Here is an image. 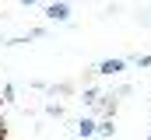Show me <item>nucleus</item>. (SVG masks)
<instances>
[{"label": "nucleus", "instance_id": "obj_1", "mask_svg": "<svg viewBox=\"0 0 151 140\" xmlns=\"http://www.w3.org/2000/svg\"><path fill=\"white\" fill-rule=\"evenodd\" d=\"M42 14H46V21L70 25V0H53V4H46V7H42ZM70 28H74V25H70Z\"/></svg>", "mask_w": 151, "mask_h": 140}, {"label": "nucleus", "instance_id": "obj_2", "mask_svg": "<svg viewBox=\"0 0 151 140\" xmlns=\"http://www.w3.org/2000/svg\"><path fill=\"white\" fill-rule=\"evenodd\" d=\"M127 67H130V56H116V60H99L95 63L99 77H116V74H123Z\"/></svg>", "mask_w": 151, "mask_h": 140}, {"label": "nucleus", "instance_id": "obj_3", "mask_svg": "<svg viewBox=\"0 0 151 140\" xmlns=\"http://www.w3.org/2000/svg\"><path fill=\"white\" fill-rule=\"evenodd\" d=\"M95 112L106 119V116H116V91H109V95H102L99 102H95Z\"/></svg>", "mask_w": 151, "mask_h": 140}, {"label": "nucleus", "instance_id": "obj_4", "mask_svg": "<svg viewBox=\"0 0 151 140\" xmlns=\"http://www.w3.org/2000/svg\"><path fill=\"white\" fill-rule=\"evenodd\" d=\"M74 133H77V137H81V140H88V137H95V133H99V123H95L91 116H84V119H77Z\"/></svg>", "mask_w": 151, "mask_h": 140}, {"label": "nucleus", "instance_id": "obj_5", "mask_svg": "<svg viewBox=\"0 0 151 140\" xmlns=\"http://www.w3.org/2000/svg\"><path fill=\"white\" fill-rule=\"evenodd\" d=\"M102 98V91L95 88V84H84V91H81V102L88 105V109H95V102Z\"/></svg>", "mask_w": 151, "mask_h": 140}, {"label": "nucleus", "instance_id": "obj_6", "mask_svg": "<svg viewBox=\"0 0 151 140\" xmlns=\"http://www.w3.org/2000/svg\"><path fill=\"white\" fill-rule=\"evenodd\" d=\"M77 84H70V81H63V84H49V95H74Z\"/></svg>", "mask_w": 151, "mask_h": 140}, {"label": "nucleus", "instance_id": "obj_7", "mask_svg": "<svg viewBox=\"0 0 151 140\" xmlns=\"http://www.w3.org/2000/svg\"><path fill=\"white\" fill-rule=\"evenodd\" d=\"M116 133V126H113V116H106L102 123H99V137H113Z\"/></svg>", "mask_w": 151, "mask_h": 140}, {"label": "nucleus", "instance_id": "obj_8", "mask_svg": "<svg viewBox=\"0 0 151 140\" xmlns=\"http://www.w3.org/2000/svg\"><path fill=\"white\" fill-rule=\"evenodd\" d=\"M46 116H53V119H63V105L49 102V105H46Z\"/></svg>", "mask_w": 151, "mask_h": 140}, {"label": "nucleus", "instance_id": "obj_9", "mask_svg": "<svg viewBox=\"0 0 151 140\" xmlns=\"http://www.w3.org/2000/svg\"><path fill=\"white\" fill-rule=\"evenodd\" d=\"M14 95H18V91H14V84H4V102H18Z\"/></svg>", "mask_w": 151, "mask_h": 140}, {"label": "nucleus", "instance_id": "obj_10", "mask_svg": "<svg viewBox=\"0 0 151 140\" xmlns=\"http://www.w3.org/2000/svg\"><path fill=\"white\" fill-rule=\"evenodd\" d=\"M130 63H137V67L148 70V67H151V56H130Z\"/></svg>", "mask_w": 151, "mask_h": 140}, {"label": "nucleus", "instance_id": "obj_11", "mask_svg": "<svg viewBox=\"0 0 151 140\" xmlns=\"http://www.w3.org/2000/svg\"><path fill=\"white\" fill-rule=\"evenodd\" d=\"M25 39H46V25H39V28H32V32L25 35Z\"/></svg>", "mask_w": 151, "mask_h": 140}, {"label": "nucleus", "instance_id": "obj_12", "mask_svg": "<svg viewBox=\"0 0 151 140\" xmlns=\"http://www.w3.org/2000/svg\"><path fill=\"white\" fill-rule=\"evenodd\" d=\"M127 95H134V88H130V84H119V88H116V98H127Z\"/></svg>", "mask_w": 151, "mask_h": 140}, {"label": "nucleus", "instance_id": "obj_13", "mask_svg": "<svg viewBox=\"0 0 151 140\" xmlns=\"http://www.w3.org/2000/svg\"><path fill=\"white\" fill-rule=\"evenodd\" d=\"M21 4H25V7H35V4H39V0H21Z\"/></svg>", "mask_w": 151, "mask_h": 140}, {"label": "nucleus", "instance_id": "obj_14", "mask_svg": "<svg viewBox=\"0 0 151 140\" xmlns=\"http://www.w3.org/2000/svg\"><path fill=\"white\" fill-rule=\"evenodd\" d=\"M148 140H151V133H148Z\"/></svg>", "mask_w": 151, "mask_h": 140}]
</instances>
